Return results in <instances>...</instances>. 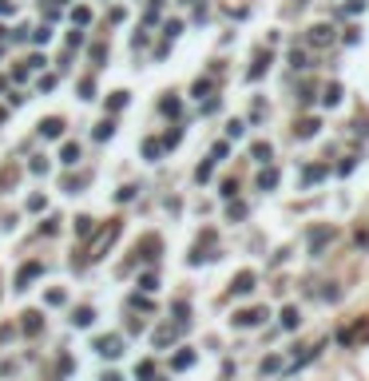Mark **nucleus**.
<instances>
[{
	"instance_id": "obj_33",
	"label": "nucleus",
	"mask_w": 369,
	"mask_h": 381,
	"mask_svg": "<svg viewBox=\"0 0 369 381\" xmlns=\"http://www.w3.org/2000/svg\"><path fill=\"white\" fill-rule=\"evenodd\" d=\"M159 107H163V111H167V115H179V99H163Z\"/></svg>"
},
{
	"instance_id": "obj_35",
	"label": "nucleus",
	"mask_w": 369,
	"mask_h": 381,
	"mask_svg": "<svg viewBox=\"0 0 369 381\" xmlns=\"http://www.w3.org/2000/svg\"><path fill=\"white\" fill-rule=\"evenodd\" d=\"M210 92V79H199V84H195V95H199V99H203V95Z\"/></svg>"
},
{
	"instance_id": "obj_20",
	"label": "nucleus",
	"mask_w": 369,
	"mask_h": 381,
	"mask_svg": "<svg viewBox=\"0 0 369 381\" xmlns=\"http://www.w3.org/2000/svg\"><path fill=\"white\" fill-rule=\"evenodd\" d=\"M135 377L151 381V377H155V362H139V366H135Z\"/></svg>"
},
{
	"instance_id": "obj_15",
	"label": "nucleus",
	"mask_w": 369,
	"mask_h": 381,
	"mask_svg": "<svg viewBox=\"0 0 369 381\" xmlns=\"http://www.w3.org/2000/svg\"><path fill=\"white\" fill-rule=\"evenodd\" d=\"M72 322L75 326H91V322H95V310H91V306H80V310L72 314Z\"/></svg>"
},
{
	"instance_id": "obj_1",
	"label": "nucleus",
	"mask_w": 369,
	"mask_h": 381,
	"mask_svg": "<svg viewBox=\"0 0 369 381\" xmlns=\"http://www.w3.org/2000/svg\"><path fill=\"white\" fill-rule=\"evenodd\" d=\"M334 238H338V227H318V230H310V254H322Z\"/></svg>"
},
{
	"instance_id": "obj_4",
	"label": "nucleus",
	"mask_w": 369,
	"mask_h": 381,
	"mask_svg": "<svg viewBox=\"0 0 369 381\" xmlns=\"http://www.w3.org/2000/svg\"><path fill=\"white\" fill-rule=\"evenodd\" d=\"M365 334H369V318H361L357 326H349V330H341V334H338V342H341V346H357V342H361Z\"/></svg>"
},
{
	"instance_id": "obj_9",
	"label": "nucleus",
	"mask_w": 369,
	"mask_h": 381,
	"mask_svg": "<svg viewBox=\"0 0 369 381\" xmlns=\"http://www.w3.org/2000/svg\"><path fill=\"white\" fill-rule=\"evenodd\" d=\"M20 326H24V334H28V337H36V334H40V326H44V318H40V310H28Z\"/></svg>"
},
{
	"instance_id": "obj_3",
	"label": "nucleus",
	"mask_w": 369,
	"mask_h": 381,
	"mask_svg": "<svg viewBox=\"0 0 369 381\" xmlns=\"http://www.w3.org/2000/svg\"><path fill=\"white\" fill-rule=\"evenodd\" d=\"M95 350L104 353V357H119V353H123V337H119V334H107V337H95Z\"/></svg>"
},
{
	"instance_id": "obj_2",
	"label": "nucleus",
	"mask_w": 369,
	"mask_h": 381,
	"mask_svg": "<svg viewBox=\"0 0 369 381\" xmlns=\"http://www.w3.org/2000/svg\"><path fill=\"white\" fill-rule=\"evenodd\" d=\"M266 318H270V314H266V306H254V310H238V314H235V326H238V330H246V326H262Z\"/></svg>"
},
{
	"instance_id": "obj_31",
	"label": "nucleus",
	"mask_w": 369,
	"mask_h": 381,
	"mask_svg": "<svg viewBox=\"0 0 369 381\" xmlns=\"http://www.w3.org/2000/svg\"><path fill=\"white\" fill-rule=\"evenodd\" d=\"M226 151H230L226 143H215V147H210V159H226Z\"/></svg>"
},
{
	"instance_id": "obj_24",
	"label": "nucleus",
	"mask_w": 369,
	"mask_h": 381,
	"mask_svg": "<svg viewBox=\"0 0 369 381\" xmlns=\"http://www.w3.org/2000/svg\"><path fill=\"white\" fill-rule=\"evenodd\" d=\"M48 40H52V28H48V24L32 32V44H48Z\"/></svg>"
},
{
	"instance_id": "obj_17",
	"label": "nucleus",
	"mask_w": 369,
	"mask_h": 381,
	"mask_svg": "<svg viewBox=\"0 0 369 381\" xmlns=\"http://www.w3.org/2000/svg\"><path fill=\"white\" fill-rule=\"evenodd\" d=\"M175 369H191L195 366V350H183V353H175V362H171Z\"/></svg>"
},
{
	"instance_id": "obj_30",
	"label": "nucleus",
	"mask_w": 369,
	"mask_h": 381,
	"mask_svg": "<svg viewBox=\"0 0 369 381\" xmlns=\"http://www.w3.org/2000/svg\"><path fill=\"white\" fill-rule=\"evenodd\" d=\"M274 369H282V357H266V362H262V373H274Z\"/></svg>"
},
{
	"instance_id": "obj_6",
	"label": "nucleus",
	"mask_w": 369,
	"mask_h": 381,
	"mask_svg": "<svg viewBox=\"0 0 369 381\" xmlns=\"http://www.w3.org/2000/svg\"><path fill=\"white\" fill-rule=\"evenodd\" d=\"M310 44H314V48H329V44H334V28H329V24L310 28Z\"/></svg>"
},
{
	"instance_id": "obj_11",
	"label": "nucleus",
	"mask_w": 369,
	"mask_h": 381,
	"mask_svg": "<svg viewBox=\"0 0 369 381\" xmlns=\"http://www.w3.org/2000/svg\"><path fill=\"white\" fill-rule=\"evenodd\" d=\"M298 326H302V314H298L294 306H286L282 310V330H298Z\"/></svg>"
},
{
	"instance_id": "obj_18",
	"label": "nucleus",
	"mask_w": 369,
	"mask_h": 381,
	"mask_svg": "<svg viewBox=\"0 0 369 381\" xmlns=\"http://www.w3.org/2000/svg\"><path fill=\"white\" fill-rule=\"evenodd\" d=\"M322 99H325V107H338V104H341V88H338V84H329Z\"/></svg>"
},
{
	"instance_id": "obj_36",
	"label": "nucleus",
	"mask_w": 369,
	"mask_h": 381,
	"mask_svg": "<svg viewBox=\"0 0 369 381\" xmlns=\"http://www.w3.org/2000/svg\"><path fill=\"white\" fill-rule=\"evenodd\" d=\"M80 92H84V99H91V92H95V84H91V79H80Z\"/></svg>"
},
{
	"instance_id": "obj_37",
	"label": "nucleus",
	"mask_w": 369,
	"mask_h": 381,
	"mask_svg": "<svg viewBox=\"0 0 369 381\" xmlns=\"http://www.w3.org/2000/svg\"><path fill=\"white\" fill-rule=\"evenodd\" d=\"M290 64H294V68H306V52H290Z\"/></svg>"
},
{
	"instance_id": "obj_32",
	"label": "nucleus",
	"mask_w": 369,
	"mask_h": 381,
	"mask_svg": "<svg viewBox=\"0 0 369 381\" xmlns=\"http://www.w3.org/2000/svg\"><path fill=\"white\" fill-rule=\"evenodd\" d=\"M48 306H64V290H48Z\"/></svg>"
},
{
	"instance_id": "obj_34",
	"label": "nucleus",
	"mask_w": 369,
	"mask_h": 381,
	"mask_svg": "<svg viewBox=\"0 0 369 381\" xmlns=\"http://www.w3.org/2000/svg\"><path fill=\"white\" fill-rule=\"evenodd\" d=\"M123 104H127V92H115V95H111V111H119Z\"/></svg>"
},
{
	"instance_id": "obj_40",
	"label": "nucleus",
	"mask_w": 369,
	"mask_h": 381,
	"mask_svg": "<svg viewBox=\"0 0 369 381\" xmlns=\"http://www.w3.org/2000/svg\"><path fill=\"white\" fill-rule=\"evenodd\" d=\"M0 123H4V107H0Z\"/></svg>"
},
{
	"instance_id": "obj_27",
	"label": "nucleus",
	"mask_w": 369,
	"mask_h": 381,
	"mask_svg": "<svg viewBox=\"0 0 369 381\" xmlns=\"http://www.w3.org/2000/svg\"><path fill=\"white\" fill-rule=\"evenodd\" d=\"M72 20H75V24H88V20H91V8H72Z\"/></svg>"
},
{
	"instance_id": "obj_14",
	"label": "nucleus",
	"mask_w": 369,
	"mask_h": 381,
	"mask_svg": "<svg viewBox=\"0 0 369 381\" xmlns=\"http://www.w3.org/2000/svg\"><path fill=\"white\" fill-rule=\"evenodd\" d=\"M318 131H322L318 119H302V123H298V139H310V135H318Z\"/></svg>"
},
{
	"instance_id": "obj_5",
	"label": "nucleus",
	"mask_w": 369,
	"mask_h": 381,
	"mask_svg": "<svg viewBox=\"0 0 369 381\" xmlns=\"http://www.w3.org/2000/svg\"><path fill=\"white\" fill-rule=\"evenodd\" d=\"M44 274V262H28V266H20V274H16V290H28L32 278Z\"/></svg>"
},
{
	"instance_id": "obj_25",
	"label": "nucleus",
	"mask_w": 369,
	"mask_h": 381,
	"mask_svg": "<svg viewBox=\"0 0 369 381\" xmlns=\"http://www.w3.org/2000/svg\"><path fill=\"white\" fill-rule=\"evenodd\" d=\"M111 131H115V123H111V119H104L100 127H95V139H111Z\"/></svg>"
},
{
	"instance_id": "obj_16",
	"label": "nucleus",
	"mask_w": 369,
	"mask_h": 381,
	"mask_svg": "<svg viewBox=\"0 0 369 381\" xmlns=\"http://www.w3.org/2000/svg\"><path fill=\"white\" fill-rule=\"evenodd\" d=\"M258 187H262V191H270V187H278V171H274V167H266L262 175H258Z\"/></svg>"
},
{
	"instance_id": "obj_21",
	"label": "nucleus",
	"mask_w": 369,
	"mask_h": 381,
	"mask_svg": "<svg viewBox=\"0 0 369 381\" xmlns=\"http://www.w3.org/2000/svg\"><path fill=\"white\" fill-rule=\"evenodd\" d=\"M143 155H147V159H159V155H163V143H159V139H147V143H143Z\"/></svg>"
},
{
	"instance_id": "obj_10",
	"label": "nucleus",
	"mask_w": 369,
	"mask_h": 381,
	"mask_svg": "<svg viewBox=\"0 0 369 381\" xmlns=\"http://www.w3.org/2000/svg\"><path fill=\"white\" fill-rule=\"evenodd\" d=\"M266 68H270V52H258V60H254V68L246 72V76H250V79H262Z\"/></svg>"
},
{
	"instance_id": "obj_29",
	"label": "nucleus",
	"mask_w": 369,
	"mask_h": 381,
	"mask_svg": "<svg viewBox=\"0 0 369 381\" xmlns=\"http://www.w3.org/2000/svg\"><path fill=\"white\" fill-rule=\"evenodd\" d=\"M139 286H143V290H147V294H151V290L159 286V278H155V274H143V278H139Z\"/></svg>"
},
{
	"instance_id": "obj_12",
	"label": "nucleus",
	"mask_w": 369,
	"mask_h": 381,
	"mask_svg": "<svg viewBox=\"0 0 369 381\" xmlns=\"http://www.w3.org/2000/svg\"><path fill=\"white\" fill-rule=\"evenodd\" d=\"M325 175H329V171H325L322 163H314V167H306V171H302V183L310 187V183H318V179H325Z\"/></svg>"
},
{
	"instance_id": "obj_8",
	"label": "nucleus",
	"mask_w": 369,
	"mask_h": 381,
	"mask_svg": "<svg viewBox=\"0 0 369 381\" xmlns=\"http://www.w3.org/2000/svg\"><path fill=\"white\" fill-rule=\"evenodd\" d=\"M254 290V270H242V274H235V282H230V294H250Z\"/></svg>"
},
{
	"instance_id": "obj_19",
	"label": "nucleus",
	"mask_w": 369,
	"mask_h": 381,
	"mask_svg": "<svg viewBox=\"0 0 369 381\" xmlns=\"http://www.w3.org/2000/svg\"><path fill=\"white\" fill-rule=\"evenodd\" d=\"M250 155L258 159V163H270V155H274V151H270V143H254V147H250Z\"/></svg>"
},
{
	"instance_id": "obj_26",
	"label": "nucleus",
	"mask_w": 369,
	"mask_h": 381,
	"mask_svg": "<svg viewBox=\"0 0 369 381\" xmlns=\"http://www.w3.org/2000/svg\"><path fill=\"white\" fill-rule=\"evenodd\" d=\"M171 337H175V330H171V326H163L159 334H155V346H167V342H171Z\"/></svg>"
},
{
	"instance_id": "obj_39",
	"label": "nucleus",
	"mask_w": 369,
	"mask_h": 381,
	"mask_svg": "<svg viewBox=\"0 0 369 381\" xmlns=\"http://www.w3.org/2000/svg\"><path fill=\"white\" fill-rule=\"evenodd\" d=\"M104 381H123V377H115V373H111V377H104Z\"/></svg>"
},
{
	"instance_id": "obj_23",
	"label": "nucleus",
	"mask_w": 369,
	"mask_h": 381,
	"mask_svg": "<svg viewBox=\"0 0 369 381\" xmlns=\"http://www.w3.org/2000/svg\"><path fill=\"white\" fill-rule=\"evenodd\" d=\"M210 171H215V159H207V163H199V171H195V179H199V183H207V179H210Z\"/></svg>"
},
{
	"instance_id": "obj_22",
	"label": "nucleus",
	"mask_w": 369,
	"mask_h": 381,
	"mask_svg": "<svg viewBox=\"0 0 369 381\" xmlns=\"http://www.w3.org/2000/svg\"><path fill=\"white\" fill-rule=\"evenodd\" d=\"M75 234H80V238H88V234H91V218H88V214L75 218Z\"/></svg>"
},
{
	"instance_id": "obj_7",
	"label": "nucleus",
	"mask_w": 369,
	"mask_h": 381,
	"mask_svg": "<svg viewBox=\"0 0 369 381\" xmlns=\"http://www.w3.org/2000/svg\"><path fill=\"white\" fill-rule=\"evenodd\" d=\"M40 135H44V139H60V135H64V119H60V115H48V119L40 123Z\"/></svg>"
},
{
	"instance_id": "obj_13",
	"label": "nucleus",
	"mask_w": 369,
	"mask_h": 381,
	"mask_svg": "<svg viewBox=\"0 0 369 381\" xmlns=\"http://www.w3.org/2000/svg\"><path fill=\"white\" fill-rule=\"evenodd\" d=\"M60 163H80V143H64V151H60Z\"/></svg>"
},
{
	"instance_id": "obj_28",
	"label": "nucleus",
	"mask_w": 369,
	"mask_h": 381,
	"mask_svg": "<svg viewBox=\"0 0 369 381\" xmlns=\"http://www.w3.org/2000/svg\"><path fill=\"white\" fill-rule=\"evenodd\" d=\"M219 191H222V198H235V195H238V183H235V179H226Z\"/></svg>"
},
{
	"instance_id": "obj_38",
	"label": "nucleus",
	"mask_w": 369,
	"mask_h": 381,
	"mask_svg": "<svg viewBox=\"0 0 369 381\" xmlns=\"http://www.w3.org/2000/svg\"><path fill=\"white\" fill-rule=\"evenodd\" d=\"M16 12V4H12V0H0V16H12Z\"/></svg>"
}]
</instances>
